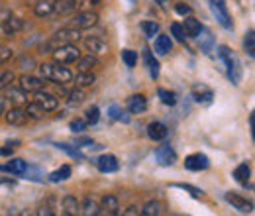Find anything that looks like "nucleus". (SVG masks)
<instances>
[{
    "mask_svg": "<svg viewBox=\"0 0 255 216\" xmlns=\"http://www.w3.org/2000/svg\"><path fill=\"white\" fill-rule=\"evenodd\" d=\"M171 33L175 35V39L177 41H181V43H185V39H187V31L183 28V24H171Z\"/></svg>",
    "mask_w": 255,
    "mask_h": 216,
    "instance_id": "nucleus-44",
    "label": "nucleus"
},
{
    "mask_svg": "<svg viewBox=\"0 0 255 216\" xmlns=\"http://www.w3.org/2000/svg\"><path fill=\"white\" fill-rule=\"evenodd\" d=\"M24 112L28 114V118H32V120H39V118H43V114H45V110L37 104V102H30V104H26V108H24Z\"/></svg>",
    "mask_w": 255,
    "mask_h": 216,
    "instance_id": "nucleus-34",
    "label": "nucleus"
},
{
    "mask_svg": "<svg viewBox=\"0 0 255 216\" xmlns=\"http://www.w3.org/2000/svg\"><path fill=\"white\" fill-rule=\"evenodd\" d=\"M10 16H12V12H10L8 8H0V28H2V24H4Z\"/></svg>",
    "mask_w": 255,
    "mask_h": 216,
    "instance_id": "nucleus-53",
    "label": "nucleus"
},
{
    "mask_svg": "<svg viewBox=\"0 0 255 216\" xmlns=\"http://www.w3.org/2000/svg\"><path fill=\"white\" fill-rule=\"evenodd\" d=\"M61 209H63V215L67 216L79 215V201L73 195H67V197H63V201H61Z\"/></svg>",
    "mask_w": 255,
    "mask_h": 216,
    "instance_id": "nucleus-27",
    "label": "nucleus"
},
{
    "mask_svg": "<svg viewBox=\"0 0 255 216\" xmlns=\"http://www.w3.org/2000/svg\"><path fill=\"white\" fill-rule=\"evenodd\" d=\"M37 77H41L43 81H53L57 85H65L73 81V71L67 69L59 63H41L37 65Z\"/></svg>",
    "mask_w": 255,
    "mask_h": 216,
    "instance_id": "nucleus-1",
    "label": "nucleus"
},
{
    "mask_svg": "<svg viewBox=\"0 0 255 216\" xmlns=\"http://www.w3.org/2000/svg\"><path fill=\"white\" fill-rule=\"evenodd\" d=\"M2 116H4L6 124H10V126H24V124L30 120L22 106H12V108L6 110Z\"/></svg>",
    "mask_w": 255,
    "mask_h": 216,
    "instance_id": "nucleus-11",
    "label": "nucleus"
},
{
    "mask_svg": "<svg viewBox=\"0 0 255 216\" xmlns=\"http://www.w3.org/2000/svg\"><path fill=\"white\" fill-rule=\"evenodd\" d=\"M77 10V0H55V6H53V14L57 16H67L71 12Z\"/></svg>",
    "mask_w": 255,
    "mask_h": 216,
    "instance_id": "nucleus-22",
    "label": "nucleus"
},
{
    "mask_svg": "<svg viewBox=\"0 0 255 216\" xmlns=\"http://www.w3.org/2000/svg\"><path fill=\"white\" fill-rule=\"evenodd\" d=\"M98 24V14L95 10H85V12H79L73 20H71V26L77 28V30H91Z\"/></svg>",
    "mask_w": 255,
    "mask_h": 216,
    "instance_id": "nucleus-6",
    "label": "nucleus"
},
{
    "mask_svg": "<svg viewBox=\"0 0 255 216\" xmlns=\"http://www.w3.org/2000/svg\"><path fill=\"white\" fill-rule=\"evenodd\" d=\"M108 116L114 118V120H120V122H126V124L129 122V116H128L118 104H110V106H108Z\"/></svg>",
    "mask_w": 255,
    "mask_h": 216,
    "instance_id": "nucleus-36",
    "label": "nucleus"
},
{
    "mask_svg": "<svg viewBox=\"0 0 255 216\" xmlns=\"http://www.w3.org/2000/svg\"><path fill=\"white\" fill-rule=\"evenodd\" d=\"M102 4V0H77V10L85 12V10H96Z\"/></svg>",
    "mask_w": 255,
    "mask_h": 216,
    "instance_id": "nucleus-40",
    "label": "nucleus"
},
{
    "mask_svg": "<svg viewBox=\"0 0 255 216\" xmlns=\"http://www.w3.org/2000/svg\"><path fill=\"white\" fill-rule=\"evenodd\" d=\"M4 183H8V179H4V177H0V185H4Z\"/></svg>",
    "mask_w": 255,
    "mask_h": 216,
    "instance_id": "nucleus-57",
    "label": "nucleus"
},
{
    "mask_svg": "<svg viewBox=\"0 0 255 216\" xmlns=\"http://www.w3.org/2000/svg\"><path fill=\"white\" fill-rule=\"evenodd\" d=\"M157 96L161 98V102H163V104H167V106H175V104H177V94L173 93V91L157 89Z\"/></svg>",
    "mask_w": 255,
    "mask_h": 216,
    "instance_id": "nucleus-37",
    "label": "nucleus"
},
{
    "mask_svg": "<svg viewBox=\"0 0 255 216\" xmlns=\"http://www.w3.org/2000/svg\"><path fill=\"white\" fill-rule=\"evenodd\" d=\"M81 39V30H77V28H73V26H69V28H63V30H59L55 35H51L45 43H43V53H51V51H55L57 47H61V45H67V43H75V41H79Z\"/></svg>",
    "mask_w": 255,
    "mask_h": 216,
    "instance_id": "nucleus-2",
    "label": "nucleus"
},
{
    "mask_svg": "<svg viewBox=\"0 0 255 216\" xmlns=\"http://www.w3.org/2000/svg\"><path fill=\"white\" fill-rule=\"evenodd\" d=\"M139 215H141V216H157V215H161L159 201H147V203L141 207Z\"/></svg>",
    "mask_w": 255,
    "mask_h": 216,
    "instance_id": "nucleus-33",
    "label": "nucleus"
},
{
    "mask_svg": "<svg viewBox=\"0 0 255 216\" xmlns=\"http://www.w3.org/2000/svg\"><path fill=\"white\" fill-rule=\"evenodd\" d=\"M224 199L232 205V209H236V211H240V213H244V215H252V213H254V203L248 201V199H244V197H240V195L226 193Z\"/></svg>",
    "mask_w": 255,
    "mask_h": 216,
    "instance_id": "nucleus-8",
    "label": "nucleus"
},
{
    "mask_svg": "<svg viewBox=\"0 0 255 216\" xmlns=\"http://www.w3.org/2000/svg\"><path fill=\"white\" fill-rule=\"evenodd\" d=\"M79 213L83 216H96L98 215V203L91 197H85L83 203H79Z\"/></svg>",
    "mask_w": 255,
    "mask_h": 216,
    "instance_id": "nucleus-24",
    "label": "nucleus"
},
{
    "mask_svg": "<svg viewBox=\"0 0 255 216\" xmlns=\"http://www.w3.org/2000/svg\"><path fill=\"white\" fill-rule=\"evenodd\" d=\"M202 33H204V35H198L200 47H202L204 53H210V49H212V35H210V31L204 30V28H202Z\"/></svg>",
    "mask_w": 255,
    "mask_h": 216,
    "instance_id": "nucleus-41",
    "label": "nucleus"
},
{
    "mask_svg": "<svg viewBox=\"0 0 255 216\" xmlns=\"http://www.w3.org/2000/svg\"><path fill=\"white\" fill-rule=\"evenodd\" d=\"M87 120L85 118H75L73 122H71V132H75V134H81V132H85L87 130Z\"/></svg>",
    "mask_w": 255,
    "mask_h": 216,
    "instance_id": "nucleus-48",
    "label": "nucleus"
},
{
    "mask_svg": "<svg viewBox=\"0 0 255 216\" xmlns=\"http://www.w3.org/2000/svg\"><path fill=\"white\" fill-rule=\"evenodd\" d=\"M14 79H16V75H14L12 71H4V73H0V89L4 91L6 87H10V85L14 83Z\"/></svg>",
    "mask_w": 255,
    "mask_h": 216,
    "instance_id": "nucleus-46",
    "label": "nucleus"
},
{
    "mask_svg": "<svg viewBox=\"0 0 255 216\" xmlns=\"http://www.w3.org/2000/svg\"><path fill=\"white\" fill-rule=\"evenodd\" d=\"M122 215H124V216H137V215H139V209L131 205V207H128V209H124V211H122Z\"/></svg>",
    "mask_w": 255,
    "mask_h": 216,
    "instance_id": "nucleus-54",
    "label": "nucleus"
},
{
    "mask_svg": "<svg viewBox=\"0 0 255 216\" xmlns=\"http://www.w3.org/2000/svg\"><path fill=\"white\" fill-rule=\"evenodd\" d=\"M39 215H45V216L55 215V199H53V197H49V199H45V201L41 203V207H39Z\"/></svg>",
    "mask_w": 255,
    "mask_h": 216,
    "instance_id": "nucleus-39",
    "label": "nucleus"
},
{
    "mask_svg": "<svg viewBox=\"0 0 255 216\" xmlns=\"http://www.w3.org/2000/svg\"><path fill=\"white\" fill-rule=\"evenodd\" d=\"M192 96H194V100H196V102L210 104L214 93H212L208 87H204V85H194V87H192Z\"/></svg>",
    "mask_w": 255,
    "mask_h": 216,
    "instance_id": "nucleus-21",
    "label": "nucleus"
},
{
    "mask_svg": "<svg viewBox=\"0 0 255 216\" xmlns=\"http://www.w3.org/2000/svg\"><path fill=\"white\" fill-rule=\"evenodd\" d=\"M185 167L189 171H204L210 167V159H208V155L200 154V152L191 154L189 157H185Z\"/></svg>",
    "mask_w": 255,
    "mask_h": 216,
    "instance_id": "nucleus-9",
    "label": "nucleus"
},
{
    "mask_svg": "<svg viewBox=\"0 0 255 216\" xmlns=\"http://www.w3.org/2000/svg\"><path fill=\"white\" fill-rule=\"evenodd\" d=\"M106 215V216H114L120 213V203L114 195H104L100 205H98V215Z\"/></svg>",
    "mask_w": 255,
    "mask_h": 216,
    "instance_id": "nucleus-12",
    "label": "nucleus"
},
{
    "mask_svg": "<svg viewBox=\"0 0 255 216\" xmlns=\"http://www.w3.org/2000/svg\"><path fill=\"white\" fill-rule=\"evenodd\" d=\"M210 10L214 14V18L218 20V24L224 26L226 30H232L234 24H232V18H230V12H228V6L224 0H210Z\"/></svg>",
    "mask_w": 255,
    "mask_h": 216,
    "instance_id": "nucleus-5",
    "label": "nucleus"
},
{
    "mask_svg": "<svg viewBox=\"0 0 255 216\" xmlns=\"http://www.w3.org/2000/svg\"><path fill=\"white\" fill-rule=\"evenodd\" d=\"M26 169H28V163H26L24 159H12V157H10V161H8V165H6V171L12 173V175H24Z\"/></svg>",
    "mask_w": 255,
    "mask_h": 216,
    "instance_id": "nucleus-30",
    "label": "nucleus"
},
{
    "mask_svg": "<svg viewBox=\"0 0 255 216\" xmlns=\"http://www.w3.org/2000/svg\"><path fill=\"white\" fill-rule=\"evenodd\" d=\"M6 102H8V100H6V96H4V94H0V116L6 112Z\"/></svg>",
    "mask_w": 255,
    "mask_h": 216,
    "instance_id": "nucleus-55",
    "label": "nucleus"
},
{
    "mask_svg": "<svg viewBox=\"0 0 255 216\" xmlns=\"http://www.w3.org/2000/svg\"><path fill=\"white\" fill-rule=\"evenodd\" d=\"M96 167H98L100 173H116L118 167H120V163H118L116 155L104 154L96 159Z\"/></svg>",
    "mask_w": 255,
    "mask_h": 216,
    "instance_id": "nucleus-14",
    "label": "nucleus"
},
{
    "mask_svg": "<svg viewBox=\"0 0 255 216\" xmlns=\"http://www.w3.org/2000/svg\"><path fill=\"white\" fill-rule=\"evenodd\" d=\"M96 81V77L91 73V71H81L79 75H77V87H81V89H89V87H93Z\"/></svg>",
    "mask_w": 255,
    "mask_h": 216,
    "instance_id": "nucleus-32",
    "label": "nucleus"
},
{
    "mask_svg": "<svg viewBox=\"0 0 255 216\" xmlns=\"http://www.w3.org/2000/svg\"><path fill=\"white\" fill-rule=\"evenodd\" d=\"M53 6H55V0H39V2L33 4V14L37 18L53 16Z\"/></svg>",
    "mask_w": 255,
    "mask_h": 216,
    "instance_id": "nucleus-18",
    "label": "nucleus"
},
{
    "mask_svg": "<svg viewBox=\"0 0 255 216\" xmlns=\"http://www.w3.org/2000/svg\"><path fill=\"white\" fill-rule=\"evenodd\" d=\"M18 85L24 93H35L39 89H43V79L41 77H35V75H22L18 79Z\"/></svg>",
    "mask_w": 255,
    "mask_h": 216,
    "instance_id": "nucleus-13",
    "label": "nucleus"
},
{
    "mask_svg": "<svg viewBox=\"0 0 255 216\" xmlns=\"http://www.w3.org/2000/svg\"><path fill=\"white\" fill-rule=\"evenodd\" d=\"M85 98H87V94L85 91L81 89V87H77V89H73L71 93H69V106H79V104H83L85 102Z\"/></svg>",
    "mask_w": 255,
    "mask_h": 216,
    "instance_id": "nucleus-35",
    "label": "nucleus"
},
{
    "mask_svg": "<svg viewBox=\"0 0 255 216\" xmlns=\"http://www.w3.org/2000/svg\"><path fill=\"white\" fill-rule=\"evenodd\" d=\"M22 28H24V22H22L20 18H16L14 14H12V16H10V18H8L4 24H2V30H4V33H6V35H16V33L22 30Z\"/></svg>",
    "mask_w": 255,
    "mask_h": 216,
    "instance_id": "nucleus-25",
    "label": "nucleus"
},
{
    "mask_svg": "<svg viewBox=\"0 0 255 216\" xmlns=\"http://www.w3.org/2000/svg\"><path fill=\"white\" fill-rule=\"evenodd\" d=\"M33 102H37L45 112H53V110H57V106H59V98H57L55 94L43 91V89H39V91L33 93Z\"/></svg>",
    "mask_w": 255,
    "mask_h": 216,
    "instance_id": "nucleus-7",
    "label": "nucleus"
},
{
    "mask_svg": "<svg viewBox=\"0 0 255 216\" xmlns=\"http://www.w3.org/2000/svg\"><path fill=\"white\" fill-rule=\"evenodd\" d=\"M69 177H71V167L69 165H61L59 169L49 173V181L51 183H61V181H67Z\"/></svg>",
    "mask_w": 255,
    "mask_h": 216,
    "instance_id": "nucleus-31",
    "label": "nucleus"
},
{
    "mask_svg": "<svg viewBox=\"0 0 255 216\" xmlns=\"http://www.w3.org/2000/svg\"><path fill=\"white\" fill-rule=\"evenodd\" d=\"M153 155H155V161H157L159 165H163V167H169V165H173V163L177 161V154H175V150H173L169 144L159 146Z\"/></svg>",
    "mask_w": 255,
    "mask_h": 216,
    "instance_id": "nucleus-10",
    "label": "nucleus"
},
{
    "mask_svg": "<svg viewBox=\"0 0 255 216\" xmlns=\"http://www.w3.org/2000/svg\"><path fill=\"white\" fill-rule=\"evenodd\" d=\"M57 148L63 150V152H67V154L71 155V157H75V159H85V155L77 150V146H75V148H69L67 144H57Z\"/></svg>",
    "mask_w": 255,
    "mask_h": 216,
    "instance_id": "nucleus-49",
    "label": "nucleus"
},
{
    "mask_svg": "<svg viewBox=\"0 0 255 216\" xmlns=\"http://www.w3.org/2000/svg\"><path fill=\"white\" fill-rule=\"evenodd\" d=\"M85 47H87L89 53H93V55H104V53H108V45H106V41H104L102 37H98V35L85 37Z\"/></svg>",
    "mask_w": 255,
    "mask_h": 216,
    "instance_id": "nucleus-15",
    "label": "nucleus"
},
{
    "mask_svg": "<svg viewBox=\"0 0 255 216\" xmlns=\"http://www.w3.org/2000/svg\"><path fill=\"white\" fill-rule=\"evenodd\" d=\"M155 2L161 4V6H167V4H169V0H155Z\"/></svg>",
    "mask_w": 255,
    "mask_h": 216,
    "instance_id": "nucleus-56",
    "label": "nucleus"
},
{
    "mask_svg": "<svg viewBox=\"0 0 255 216\" xmlns=\"http://www.w3.org/2000/svg\"><path fill=\"white\" fill-rule=\"evenodd\" d=\"M4 91H6V93H4V96H6V100L14 102L16 106H22V104L26 102V93H24V91H22L20 87H18V89H14V87L10 85V87H6Z\"/></svg>",
    "mask_w": 255,
    "mask_h": 216,
    "instance_id": "nucleus-23",
    "label": "nucleus"
},
{
    "mask_svg": "<svg viewBox=\"0 0 255 216\" xmlns=\"http://www.w3.org/2000/svg\"><path fill=\"white\" fill-rule=\"evenodd\" d=\"M147 110V100L143 94H131L128 98V112L129 114H141Z\"/></svg>",
    "mask_w": 255,
    "mask_h": 216,
    "instance_id": "nucleus-16",
    "label": "nucleus"
},
{
    "mask_svg": "<svg viewBox=\"0 0 255 216\" xmlns=\"http://www.w3.org/2000/svg\"><path fill=\"white\" fill-rule=\"evenodd\" d=\"M171 47H173V41H171L169 35H157V37H155L153 49H155L157 55H167V53L171 51Z\"/></svg>",
    "mask_w": 255,
    "mask_h": 216,
    "instance_id": "nucleus-26",
    "label": "nucleus"
},
{
    "mask_svg": "<svg viewBox=\"0 0 255 216\" xmlns=\"http://www.w3.org/2000/svg\"><path fill=\"white\" fill-rule=\"evenodd\" d=\"M143 61H145V65H147V71H149L151 79H157V77H159V61L153 57V53H151L149 47L143 49Z\"/></svg>",
    "mask_w": 255,
    "mask_h": 216,
    "instance_id": "nucleus-20",
    "label": "nucleus"
},
{
    "mask_svg": "<svg viewBox=\"0 0 255 216\" xmlns=\"http://www.w3.org/2000/svg\"><path fill=\"white\" fill-rule=\"evenodd\" d=\"M183 28L187 31V37H198V35H200V30H202V24H200L196 18L189 16V18L183 22Z\"/></svg>",
    "mask_w": 255,
    "mask_h": 216,
    "instance_id": "nucleus-29",
    "label": "nucleus"
},
{
    "mask_svg": "<svg viewBox=\"0 0 255 216\" xmlns=\"http://www.w3.org/2000/svg\"><path fill=\"white\" fill-rule=\"evenodd\" d=\"M173 187H177V189H183V191H189L194 199H200L202 197V189H196V187L189 185V183H175Z\"/></svg>",
    "mask_w": 255,
    "mask_h": 216,
    "instance_id": "nucleus-47",
    "label": "nucleus"
},
{
    "mask_svg": "<svg viewBox=\"0 0 255 216\" xmlns=\"http://www.w3.org/2000/svg\"><path fill=\"white\" fill-rule=\"evenodd\" d=\"M10 57H12V49H10L8 45H2V47H0V65L10 61Z\"/></svg>",
    "mask_w": 255,
    "mask_h": 216,
    "instance_id": "nucleus-51",
    "label": "nucleus"
},
{
    "mask_svg": "<svg viewBox=\"0 0 255 216\" xmlns=\"http://www.w3.org/2000/svg\"><path fill=\"white\" fill-rule=\"evenodd\" d=\"M53 53V61L59 63V65H69V63H75L79 57H81V51L75 43H67V45H61L57 47Z\"/></svg>",
    "mask_w": 255,
    "mask_h": 216,
    "instance_id": "nucleus-4",
    "label": "nucleus"
},
{
    "mask_svg": "<svg viewBox=\"0 0 255 216\" xmlns=\"http://www.w3.org/2000/svg\"><path fill=\"white\" fill-rule=\"evenodd\" d=\"M250 177H252V167H250L248 163H240V165L234 169V179H236L240 185L248 187Z\"/></svg>",
    "mask_w": 255,
    "mask_h": 216,
    "instance_id": "nucleus-19",
    "label": "nucleus"
},
{
    "mask_svg": "<svg viewBox=\"0 0 255 216\" xmlns=\"http://www.w3.org/2000/svg\"><path fill=\"white\" fill-rule=\"evenodd\" d=\"M122 61L126 63V67H135L137 65V51H133V49H124L122 51Z\"/></svg>",
    "mask_w": 255,
    "mask_h": 216,
    "instance_id": "nucleus-42",
    "label": "nucleus"
},
{
    "mask_svg": "<svg viewBox=\"0 0 255 216\" xmlns=\"http://www.w3.org/2000/svg\"><path fill=\"white\" fill-rule=\"evenodd\" d=\"M244 47H246V51H248V55L250 57H254L255 55V31L250 30L246 33V39H244Z\"/></svg>",
    "mask_w": 255,
    "mask_h": 216,
    "instance_id": "nucleus-38",
    "label": "nucleus"
},
{
    "mask_svg": "<svg viewBox=\"0 0 255 216\" xmlns=\"http://www.w3.org/2000/svg\"><path fill=\"white\" fill-rule=\"evenodd\" d=\"M85 120H87V124H96L98 120H100V110H98V106L87 108V112H85Z\"/></svg>",
    "mask_w": 255,
    "mask_h": 216,
    "instance_id": "nucleus-45",
    "label": "nucleus"
},
{
    "mask_svg": "<svg viewBox=\"0 0 255 216\" xmlns=\"http://www.w3.org/2000/svg\"><path fill=\"white\" fill-rule=\"evenodd\" d=\"M141 31H143V35L153 37L159 33V24L157 22H141Z\"/></svg>",
    "mask_w": 255,
    "mask_h": 216,
    "instance_id": "nucleus-43",
    "label": "nucleus"
},
{
    "mask_svg": "<svg viewBox=\"0 0 255 216\" xmlns=\"http://www.w3.org/2000/svg\"><path fill=\"white\" fill-rule=\"evenodd\" d=\"M147 136H149L153 142H163V140L169 136V128L163 122H151L147 126Z\"/></svg>",
    "mask_w": 255,
    "mask_h": 216,
    "instance_id": "nucleus-17",
    "label": "nucleus"
},
{
    "mask_svg": "<svg viewBox=\"0 0 255 216\" xmlns=\"http://www.w3.org/2000/svg\"><path fill=\"white\" fill-rule=\"evenodd\" d=\"M96 65H98V59H96V55H93V53L81 55V57L77 59V69H79V73H81V71H93Z\"/></svg>",
    "mask_w": 255,
    "mask_h": 216,
    "instance_id": "nucleus-28",
    "label": "nucleus"
},
{
    "mask_svg": "<svg viewBox=\"0 0 255 216\" xmlns=\"http://www.w3.org/2000/svg\"><path fill=\"white\" fill-rule=\"evenodd\" d=\"M175 10H177V14H181V16H191L192 8L189 4H185V2H177L175 4Z\"/></svg>",
    "mask_w": 255,
    "mask_h": 216,
    "instance_id": "nucleus-50",
    "label": "nucleus"
},
{
    "mask_svg": "<svg viewBox=\"0 0 255 216\" xmlns=\"http://www.w3.org/2000/svg\"><path fill=\"white\" fill-rule=\"evenodd\" d=\"M218 57H220V59L224 61V65H226L228 79H230L234 85H238V83H240V79H242V67H240L238 57L230 51V47H228V45H220V47H218Z\"/></svg>",
    "mask_w": 255,
    "mask_h": 216,
    "instance_id": "nucleus-3",
    "label": "nucleus"
},
{
    "mask_svg": "<svg viewBox=\"0 0 255 216\" xmlns=\"http://www.w3.org/2000/svg\"><path fill=\"white\" fill-rule=\"evenodd\" d=\"M16 146H18V142H14V144H6L4 148H0V155H2V157H12V152H14Z\"/></svg>",
    "mask_w": 255,
    "mask_h": 216,
    "instance_id": "nucleus-52",
    "label": "nucleus"
}]
</instances>
